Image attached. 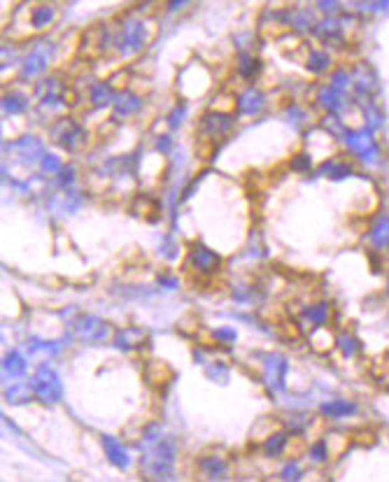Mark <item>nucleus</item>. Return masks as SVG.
I'll list each match as a JSON object with an SVG mask.
<instances>
[{"label":"nucleus","instance_id":"1","mask_svg":"<svg viewBox=\"0 0 389 482\" xmlns=\"http://www.w3.org/2000/svg\"><path fill=\"white\" fill-rule=\"evenodd\" d=\"M373 240L378 247H389V217H383L373 226Z\"/></svg>","mask_w":389,"mask_h":482},{"label":"nucleus","instance_id":"2","mask_svg":"<svg viewBox=\"0 0 389 482\" xmlns=\"http://www.w3.org/2000/svg\"><path fill=\"white\" fill-rule=\"evenodd\" d=\"M387 291H389V284H387Z\"/></svg>","mask_w":389,"mask_h":482}]
</instances>
